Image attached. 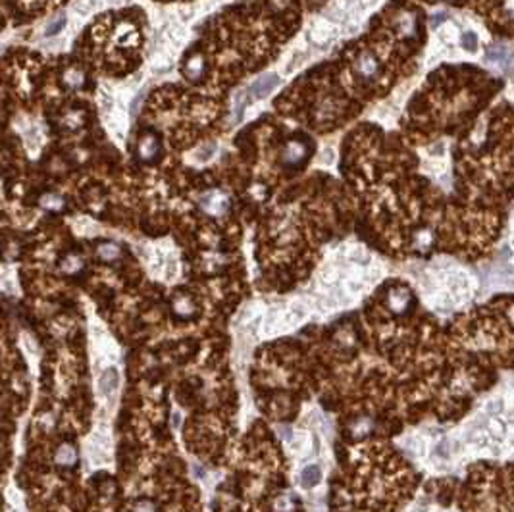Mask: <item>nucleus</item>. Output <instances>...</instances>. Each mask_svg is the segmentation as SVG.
<instances>
[{"mask_svg":"<svg viewBox=\"0 0 514 512\" xmlns=\"http://www.w3.org/2000/svg\"><path fill=\"white\" fill-rule=\"evenodd\" d=\"M41 206L43 208H47L50 212H60L64 206H66V201L60 196V194H45L43 199H41Z\"/></svg>","mask_w":514,"mask_h":512,"instance_id":"6e6552de","label":"nucleus"},{"mask_svg":"<svg viewBox=\"0 0 514 512\" xmlns=\"http://www.w3.org/2000/svg\"><path fill=\"white\" fill-rule=\"evenodd\" d=\"M310 156V146L304 139H291L282 150V162L287 168H301Z\"/></svg>","mask_w":514,"mask_h":512,"instance_id":"f03ea898","label":"nucleus"},{"mask_svg":"<svg viewBox=\"0 0 514 512\" xmlns=\"http://www.w3.org/2000/svg\"><path fill=\"white\" fill-rule=\"evenodd\" d=\"M62 81H64V85L71 91H77L85 85V73L77 68H69L64 71V75H62Z\"/></svg>","mask_w":514,"mask_h":512,"instance_id":"423d86ee","label":"nucleus"},{"mask_svg":"<svg viewBox=\"0 0 514 512\" xmlns=\"http://www.w3.org/2000/svg\"><path fill=\"white\" fill-rule=\"evenodd\" d=\"M185 73L191 79H199L204 73V60L201 56H193L185 64Z\"/></svg>","mask_w":514,"mask_h":512,"instance_id":"0eeeda50","label":"nucleus"},{"mask_svg":"<svg viewBox=\"0 0 514 512\" xmlns=\"http://www.w3.org/2000/svg\"><path fill=\"white\" fill-rule=\"evenodd\" d=\"M64 25H66V18H64V16H60V18H58V20H56V21H54V23H50L49 29L45 31V35H47V37H52V35H56V33H60V29H62Z\"/></svg>","mask_w":514,"mask_h":512,"instance_id":"f8f14e48","label":"nucleus"},{"mask_svg":"<svg viewBox=\"0 0 514 512\" xmlns=\"http://www.w3.org/2000/svg\"><path fill=\"white\" fill-rule=\"evenodd\" d=\"M354 68L359 71V75H362L364 79H374L379 71V62L376 60V56L372 52H362L357 58Z\"/></svg>","mask_w":514,"mask_h":512,"instance_id":"39448f33","label":"nucleus"},{"mask_svg":"<svg viewBox=\"0 0 514 512\" xmlns=\"http://www.w3.org/2000/svg\"><path fill=\"white\" fill-rule=\"evenodd\" d=\"M117 387V372L116 370H108L104 372V376L100 377V389L104 393H112Z\"/></svg>","mask_w":514,"mask_h":512,"instance_id":"9d476101","label":"nucleus"},{"mask_svg":"<svg viewBox=\"0 0 514 512\" xmlns=\"http://www.w3.org/2000/svg\"><path fill=\"white\" fill-rule=\"evenodd\" d=\"M278 85H280V77L273 75V73H268V75H262L260 79H256L251 87L247 89L241 97L237 98V116H241L243 110L249 106V104H252L254 100H260V98L268 97L270 91H272L273 87H278Z\"/></svg>","mask_w":514,"mask_h":512,"instance_id":"f257e3e1","label":"nucleus"},{"mask_svg":"<svg viewBox=\"0 0 514 512\" xmlns=\"http://www.w3.org/2000/svg\"><path fill=\"white\" fill-rule=\"evenodd\" d=\"M98 256L102 260H116L117 256H120V247L114 245V243H102L98 247Z\"/></svg>","mask_w":514,"mask_h":512,"instance_id":"9b49d317","label":"nucleus"},{"mask_svg":"<svg viewBox=\"0 0 514 512\" xmlns=\"http://www.w3.org/2000/svg\"><path fill=\"white\" fill-rule=\"evenodd\" d=\"M320 478H322V472H320V468L318 466H306L304 470H302V476H301V480H302V485L304 487H314L316 483L320 482Z\"/></svg>","mask_w":514,"mask_h":512,"instance_id":"1a4fd4ad","label":"nucleus"},{"mask_svg":"<svg viewBox=\"0 0 514 512\" xmlns=\"http://www.w3.org/2000/svg\"><path fill=\"white\" fill-rule=\"evenodd\" d=\"M201 208L206 210L210 216H220L229 208V199L222 191H208L201 196Z\"/></svg>","mask_w":514,"mask_h":512,"instance_id":"20e7f679","label":"nucleus"},{"mask_svg":"<svg viewBox=\"0 0 514 512\" xmlns=\"http://www.w3.org/2000/svg\"><path fill=\"white\" fill-rule=\"evenodd\" d=\"M464 47L468 50H476V35L474 33H466L464 35Z\"/></svg>","mask_w":514,"mask_h":512,"instance_id":"ddd939ff","label":"nucleus"},{"mask_svg":"<svg viewBox=\"0 0 514 512\" xmlns=\"http://www.w3.org/2000/svg\"><path fill=\"white\" fill-rule=\"evenodd\" d=\"M162 152V145H160V139L154 135V133H145L141 137L139 145H137V158L145 164H150L158 160V156Z\"/></svg>","mask_w":514,"mask_h":512,"instance_id":"7ed1b4c3","label":"nucleus"}]
</instances>
